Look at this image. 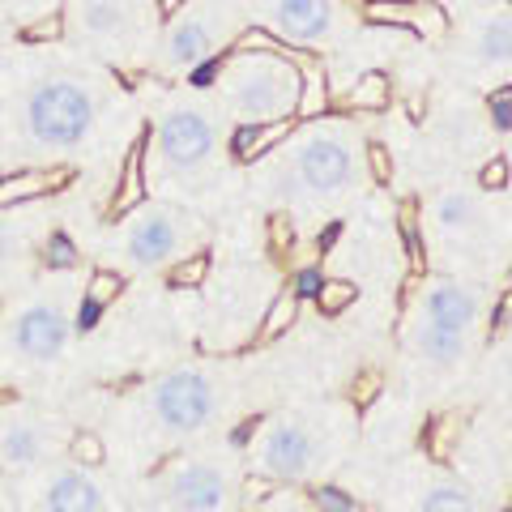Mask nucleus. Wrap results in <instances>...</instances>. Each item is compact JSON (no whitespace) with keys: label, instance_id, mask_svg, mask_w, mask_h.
Segmentation results:
<instances>
[{"label":"nucleus","instance_id":"19","mask_svg":"<svg viewBox=\"0 0 512 512\" xmlns=\"http://www.w3.org/2000/svg\"><path fill=\"white\" fill-rule=\"evenodd\" d=\"M338 5L333 0H269V26L282 43L312 47L333 35Z\"/></svg>","mask_w":512,"mask_h":512},{"label":"nucleus","instance_id":"6","mask_svg":"<svg viewBox=\"0 0 512 512\" xmlns=\"http://www.w3.org/2000/svg\"><path fill=\"white\" fill-rule=\"evenodd\" d=\"M244 504V461L231 444L197 440L163 457L137 487L133 512H235Z\"/></svg>","mask_w":512,"mask_h":512},{"label":"nucleus","instance_id":"10","mask_svg":"<svg viewBox=\"0 0 512 512\" xmlns=\"http://www.w3.org/2000/svg\"><path fill=\"white\" fill-rule=\"evenodd\" d=\"M158 22V0H64L60 39L103 64L128 69L154 47Z\"/></svg>","mask_w":512,"mask_h":512},{"label":"nucleus","instance_id":"38","mask_svg":"<svg viewBox=\"0 0 512 512\" xmlns=\"http://www.w3.org/2000/svg\"><path fill=\"white\" fill-rule=\"evenodd\" d=\"M508 167H512V163H508ZM508 188H512V180H508Z\"/></svg>","mask_w":512,"mask_h":512},{"label":"nucleus","instance_id":"3","mask_svg":"<svg viewBox=\"0 0 512 512\" xmlns=\"http://www.w3.org/2000/svg\"><path fill=\"white\" fill-rule=\"evenodd\" d=\"M350 436H355V410L346 402L291 406L256 423L244 466L274 487H308L338 466Z\"/></svg>","mask_w":512,"mask_h":512},{"label":"nucleus","instance_id":"24","mask_svg":"<svg viewBox=\"0 0 512 512\" xmlns=\"http://www.w3.org/2000/svg\"><path fill=\"white\" fill-rule=\"evenodd\" d=\"M389 99H393V82L384 73H359V82L350 86V94H346V103L355 107V111H384L389 107Z\"/></svg>","mask_w":512,"mask_h":512},{"label":"nucleus","instance_id":"29","mask_svg":"<svg viewBox=\"0 0 512 512\" xmlns=\"http://www.w3.org/2000/svg\"><path fill=\"white\" fill-rule=\"evenodd\" d=\"M295 316H299V291H282L261 320V338L269 342V338H278V333H286L295 325Z\"/></svg>","mask_w":512,"mask_h":512},{"label":"nucleus","instance_id":"27","mask_svg":"<svg viewBox=\"0 0 512 512\" xmlns=\"http://www.w3.org/2000/svg\"><path fill=\"white\" fill-rule=\"evenodd\" d=\"M252 512H325V508H320L312 495H303L299 487H274L252 504Z\"/></svg>","mask_w":512,"mask_h":512},{"label":"nucleus","instance_id":"5","mask_svg":"<svg viewBox=\"0 0 512 512\" xmlns=\"http://www.w3.org/2000/svg\"><path fill=\"white\" fill-rule=\"evenodd\" d=\"M141 154V180L150 192H163L167 201H180L188 192H205L222 163V128L214 107L197 99L167 103L154 116Z\"/></svg>","mask_w":512,"mask_h":512},{"label":"nucleus","instance_id":"2","mask_svg":"<svg viewBox=\"0 0 512 512\" xmlns=\"http://www.w3.org/2000/svg\"><path fill=\"white\" fill-rule=\"evenodd\" d=\"M82 269L69 261L30 274L0 299V393H26L69 359L82 333Z\"/></svg>","mask_w":512,"mask_h":512},{"label":"nucleus","instance_id":"20","mask_svg":"<svg viewBox=\"0 0 512 512\" xmlns=\"http://www.w3.org/2000/svg\"><path fill=\"white\" fill-rule=\"evenodd\" d=\"M470 60L487 73H508L512 69V5H495L474 30Z\"/></svg>","mask_w":512,"mask_h":512},{"label":"nucleus","instance_id":"30","mask_svg":"<svg viewBox=\"0 0 512 512\" xmlns=\"http://www.w3.org/2000/svg\"><path fill=\"white\" fill-rule=\"evenodd\" d=\"M171 278L180 282V286H201L205 278H210V256L197 252V256H188V261H180L171 269Z\"/></svg>","mask_w":512,"mask_h":512},{"label":"nucleus","instance_id":"35","mask_svg":"<svg viewBox=\"0 0 512 512\" xmlns=\"http://www.w3.org/2000/svg\"><path fill=\"white\" fill-rule=\"evenodd\" d=\"M491 116L500 128H512V94H500V99H491Z\"/></svg>","mask_w":512,"mask_h":512},{"label":"nucleus","instance_id":"28","mask_svg":"<svg viewBox=\"0 0 512 512\" xmlns=\"http://www.w3.org/2000/svg\"><path fill=\"white\" fill-rule=\"evenodd\" d=\"M355 299H359V286L346 282V278H325V282L316 286V308L325 312V316H342Z\"/></svg>","mask_w":512,"mask_h":512},{"label":"nucleus","instance_id":"23","mask_svg":"<svg viewBox=\"0 0 512 512\" xmlns=\"http://www.w3.org/2000/svg\"><path fill=\"white\" fill-rule=\"evenodd\" d=\"M325 107H329L325 64H320V60H303L299 64V107H295V116L299 120H316V116H325Z\"/></svg>","mask_w":512,"mask_h":512},{"label":"nucleus","instance_id":"1","mask_svg":"<svg viewBox=\"0 0 512 512\" xmlns=\"http://www.w3.org/2000/svg\"><path fill=\"white\" fill-rule=\"evenodd\" d=\"M107 116V82L90 69H35L0 82V171H69Z\"/></svg>","mask_w":512,"mask_h":512},{"label":"nucleus","instance_id":"8","mask_svg":"<svg viewBox=\"0 0 512 512\" xmlns=\"http://www.w3.org/2000/svg\"><path fill=\"white\" fill-rule=\"evenodd\" d=\"M205 252V222L180 201L154 197L137 201L116 218L107 256H116L111 274H171L180 261Z\"/></svg>","mask_w":512,"mask_h":512},{"label":"nucleus","instance_id":"21","mask_svg":"<svg viewBox=\"0 0 512 512\" xmlns=\"http://www.w3.org/2000/svg\"><path fill=\"white\" fill-rule=\"evenodd\" d=\"M60 9L64 0H0V22L26 30V35L60 39Z\"/></svg>","mask_w":512,"mask_h":512},{"label":"nucleus","instance_id":"11","mask_svg":"<svg viewBox=\"0 0 512 512\" xmlns=\"http://www.w3.org/2000/svg\"><path fill=\"white\" fill-rule=\"evenodd\" d=\"M77 440V427L56 406L39 402L30 393L0 397V474L26 478L43 470L47 461L64 457Z\"/></svg>","mask_w":512,"mask_h":512},{"label":"nucleus","instance_id":"32","mask_svg":"<svg viewBox=\"0 0 512 512\" xmlns=\"http://www.w3.org/2000/svg\"><path fill=\"white\" fill-rule=\"evenodd\" d=\"M508 180H512V167L504 158H491V163H483V171H478V188L483 192H500V188H508Z\"/></svg>","mask_w":512,"mask_h":512},{"label":"nucleus","instance_id":"14","mask_svg":"<svg viewBox=\"0 0 512 512\" xmlns=\"http://www.w3.org/2000/svg\"><path fill=\"white\" fill-rule=\"evenodd\" d=\"M427 227L436 248L444 252V261H466V265H483L491 248L500 244V227L487 210V197L474 188H444L436 192L427 210Z\"/></svg>","mask_w":512,"mask_h":512},{"label":"nucleus","instance_id":"13","mask_svg":"<svg viewBox=\"0 0 512 512\" xmlns=\"http://www.w3.org/2000/svg\"><path fill=\"white\" fill-rule=\"evenodd\" d=\"M227 47V5L222 0H184L158 22L150 69L158 77H192Z\"/></svg>","mask_w":512,"mask_h":512},{"label":"nucleus","instance_id":"4","mask_svg":"<svg viewBox=\"0 0 512 512\" xmlns=\"http://www.w3.org/2000/svg\"><path fill=\"white\" fill-rule=\"evenodd\" d=\"M227 376L214 363H175L133 393V419L146 448L175 453L205 440L227 414Z\"/></svg>","mask_w":512,"mask_h":512},{"label":"nucleus","instance_id":"39","mask_svg":"<svg viewBox=\"0 0 512 512\" xmlns=\"http://www.w3.org/2000/svg\"><path fill=\"white\" fill-rule=\"evenodd\" d=\"M0 180H5V171H0Z\"/></svg>","mask_w":512,"mask_h":512},{"label":"nucleus","instance_id":"33","mask_svg":"<svg viewBox=\"0 0 512 512\" xmlns=\"http://www.w3.org/2000/svg\"><path fill=\"white\" fill-rule=\"evenodd\" d=\"M312 500H316L320 508H325V512H359V508H355V500H346V495H342L338 487H316V491H312Z\"/></svg>","mask_w":512,"mask_h":512},{"label":"nucleus","instance_id":"37","mask_svg":"<svg viewBox=\"0 0 512 512\" xmlns=\"http://www.w3.org/2000/svg\"><path fill=\"white\" fill-rule=\"evenodd\" d=\"M299 286H303V295H316V286H320V282H316V274H303Z\"/></svg>","mask_w":512,"mask_h":512},{"label":"nucleus","instance_id":"9","mask_svg":"<svg viewBox=\"0 0 512 512\" xmlns=\"http://www.w3.org/2000/svg\"><path fill=\"white\" fill-rule=\"evenodd\" d=\"M214 99L239 124L291 120L299 107V64L295 52H252L231 47L214 73Z\"/></svg>","mask_w":512,"mask_h":512},{"label":"nucleus","instance_id":"25","mask_svg":"<svg viewBox=\"0 0 512 512\" xmlns=\"http://www.w3.org/2000/svg\"><path fill=\"white\" fill-rule=\"evenodd\" d=\"M448 13L436 5V0H406V30L423 39H444L448 35Z\"/></svg>","mask_w":512,"mask_h":512},{"label":"nucleus","instance_id":"16","mask_svg":"<svg viewBox=\"0 0 512 512\" xmlns=\"http://www.w3.org/2000/svg\"><path fill=\"white\" fill-rule=\"evenodd\" d=\"M410 316L436 320V325L461 329V333H478V325H483V291L470 278H457V274L427 278Z\"/></svg>","mask_w":512,"mask_h":512},{"label":"nucleus","instance_id":"15","mask_svg":"<svg viewBox=\"0 0 512 512\" xmlns=\"http://www.w3.org/2000/svg\"><path fill=\"white\" fill-rule=\"evenodd\" d=\"M52 222L56 218L47 192L22 201H0V299L43 269V252L52 248L56 235Z\"/></svg>","mask_w":512,"mask_h":512},{"label":"nucleus","instance_id":"17","mask_svg":"<svg viewBox=\"0 0 512 512\" xmlns=\"http://www.w3.org/2000/svg\"><path fill=\"white\" fill-rule=\"evenodd\" d=\"M474 338L478 333H461V329L436 325V320L406 316V350L423 367H431V372H461L474 355Z\"/></svg>","mask_w":512,"mask_h":512},{"label":"nucleus","instance_id":"34","mask_svg":"<svg viewBox=\"0 0 512 512\" xmlns=\"http://www.w3.org/2000/svg\"><path fill=\"white\" fill-rule=\"evenodd\" d=\"M0 512H22L18 508V487H13V478L0 474Z\"/></svg>","mask_w":512,"mask_h":512},{"label":"nucleus","instance_id":"26","mask_svg":"<svg viewBox=\"0 0 512 512\" xmlns=\"http://www.w3.org/2000/svg\"><path fill=\"white\" fill-rule=\"evenodd\" d=\"M461 436H466V427H461V414H440L436 427H431V440H427V457L431 461H453Z\"/></svg>","mask_w":512,"mask_h":512},{"label":"nucleus","instance_id":"31","mask_svg":"<svg viewBox=\"0 0 512 512\" xmlns=\"http://www.w3.org/2000/svg\"><path fill=\"white\" fill-rule=\"evenodd\" d=\"M363 158H367V167H372V180L376 184H393V154L380 146V141H372V146H363Z\"/></svg>","mask_w":512,"mask_h":512},{"label":"nucleus","instance_id":"40","mask_svg":"<svg viewBox=\"0 0 512 512\" xmlns=\"http://www.w3.org/2000/svg\"><path fill=\"white\" fill-rule=\"evenodd\" d=\"M508 5H512V0H508Z\"/></svg>","mask_w":512,"mask_h":512},{"label":"nucleus","instance_id":"12","mask_svg":"<svg viewBox=\"0 0 512 512\" xmlns=\"http://www.w3.org/2000/svg\"><path fill=\"white\" fill-rule=\"evenodd\" d=\"M13 487H18L22 512H128L103 474V461H86L77 453L47 461L43 470L18 478Z\"/></svg>","mask_w":512,"mask_h":512},{"label":"nucleus","instance_id":"18","mask_svg":"<svg viewBox=\"0 0 512 512\" xmlns=\"http://www.w3.org/2000/svg\"><path fill=\"white\" fill-rule=\"evenodd\" d=\"M410 512H491L466 478L448 474L440 466H419L410 478Z\"/></svg>","mask_w":512,"mask_h":512},{"label":"nucleus","instance_id":"36","mask_svg":"<svg viewBox=\"0 0 512 512\" xmlns=\"http://www.w3.org/2000/svg\"><path fill=\"white\" fill-rule=\"evenodd\" d=\"M491 325H495V329H512V291H508L500 303H495V316H491Z\"/></svg>","mask_w":512,"mask_h":512},{"label":"nucleus","instance_id":"7","mask_svg":"<svg viewBox=\"0 0 512 512\" xmlns=\"http://www.w3.org/2000/svg\"><path fill=\"white\" fill-rule=\"evenodd\" d=\"M282 163L269 171V188L286 210L303 205H333L355 188L359 171V141L346 120H312L303 133L282 150Z\"/></svg>","mask_w":512,"mask_h":512},{"label":"nucleus","instance_id":"22","mask_svg":"<svg viewBox=\"0 0 512 512\" xmlns=\"http://www.w3.org/2000/svg\"><path fill=\"white\" fill-rule=\"evenodd\" d=\"M295 133V116L291 120H265V124H244L235 133V158L239 163H261V158L278 154V146Z\"/></svg>","mask_w":512,"mask_h":512}]
</instances>
